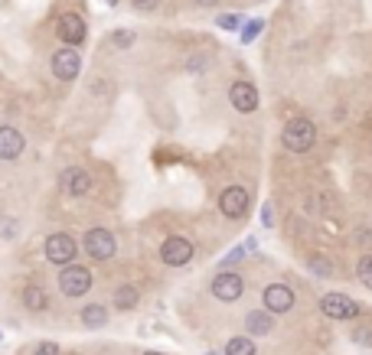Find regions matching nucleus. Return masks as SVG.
<instances>
[{"mask_svg":"<svg viewBox=\"0 0 372 355\" xmlns=\"http://www.w3.org/2000/svg\"><path fill=\"white\" fill-rule=\"evenodd\" d=\"M317 140V127H313L310 118H291L281 131V144L291 153H307Z\"/></svg>","mask_w":372,"mask_h":355,"instance_id":"1","label":"nucleus"},{"mask_svg":"<svg viewBox=\"0 0 372 355\" xmlns=\"http://www.w3.org/2000/svg\"><path fill=\"white\" fill-rule=\"evenodd\" d=\"M42 254H46V261L56 264V267H69V264H76V258H79V245L69 231H52V235L46 238V245H42Z\"/></svg>","mask_w":372,"mask_h":355,"instance_id":"2","label":"nucleus"},{"mask_svg":"<svg viewBox=\"0 0 372 355\" xmlns=\"http://www.w3.org/2000/svg\"><path fill=\"white\" fill-rule=\"evenodd\" d=\"M59 290H62V296H69V300L85 296L88 290H92V271H88L85 264H69V267H62L59 271Z\"/></svg>","mask_w":372,"mask_h":355,"instance_id":"3","label":"nucleus"},{"mask_svg":"<svg viewBox=\"0 0 372 355\" xmlns=\"http://www.w3.org/2000/svg\"><path fill=\"white\" fill-rule=\"evenodd\" d=\"M82 245H85V254H88L92 261H111L118 241H115V235H111L108 229H88Z\"/></svg>","mask_w":372,"mask_h":355,"instance_id":"4","label":"nucleus"},{"mask_svg":"<svg viewBox=\"0 0 372 355\" xmlns=\"http://www.w3.org/2000/svg\"><path fill=\"white\" fill-rule=\"evenodd\" d=\"M320 313L327 320H356L359 316V303H356L353 296L347 294H323L320 296Z\"/></svg>","mask_w":372,"mask_h":355,"instance_id":"5","label":"nucleus"},{"mask_svg":"<svg viewBox=\"0 0 372 355\" xmlns=\"http://www.w3.org/2000/svg\"><path fill=\"white\" fill-rule=\"evenodd\" d=\"M161 261L167 267H186V264L193 261V241L183 235H170L161 245Z\"/></svg>","mask_w":372,"mask_h":355,"instance_id":"6","label":"nucleus"},{"mask_svg":"<svg viewBox=\"0 0 372 355\" xmlns=\"http://www.w3.org/2000/svg\"><path fill=\"white\" fill-rule=\"evenodd\" d=\"M245 294V277L236 271H219L212 277V296L222 303H236L238 296Z\"/></svg>","mask_w":372,"mask_h":355,"instance_id":"7","label":"nucleus"},{"mask_svg":"<svg viewBox=\"0 0 372 355\" xmlns=\"http://www.w3.org/2000/svg\"><path fill=\"white\" fill-rule=\"evenodd\" d=\"M82 72V56H79L76 46H66V49L52 52V76L59 82H72V78Z\"/></svg>","mask_w":372,"mask_h":355,"instance_id":"8","label":"nucleus"},{"mask_svg":"<svg viewBox=\"0 0 372 355\" xmlns=\"http://www.w3.org/2000/svg\"><path fill=\"white\" fill-rule=\"evenodd\" d=\"M294 290L288 287V284H268L265 287V294H262V303H265V310L268 313H274V316H281V313H291L294 310Z\"/></svg>","mask_w":372,"mask_h":355,"instance_id":"9","label":"nucleus"},{"mask_svg":"<svg viewBox=\"0 0 372 355\" xmlns=\"http://www.w3.org/2000/svg\"><path fill=\"white\" fill-rule=\"evenodd\" d=\"M248 205H252V199H248V189H245V186H228V189H222V195H219V212L226 215V219H245Z\"/></svg>","mask_w":372,"mask_h":355,"instance_id":"10","label":"nucleus"},{"mask_svg":"<svg viewBox=\"0 0 372 355\" xmlns=\"http://www.w3.org/2000/svg\"><path fill=\"white\" fill-rule=\"evenodd\" d=\"M56 36H59L66 46H82L85 36H88V23H85L79 13H62L59 23H56Z\"/></svg>","mask_w":372,"mask_h":355,"instance_id":"11","label":"nucleus"},{"mask_svg":"<svg viewBox=\"0 0 372 355\" xmlns=\"http://www.w3.org/2000/svg\"><path fill=\"white\" fill-rule=\"evenodd\" d=\"M59 189L69 195V199H79L92 189V176H88V169L82 167H66L59 173Z\"/></svg>","mask_w":372,"mask_h":355,"instance_id":"12","label":"nucleus"},{"mask_svg":"<svg viewBox=\"0 0 372 355\" xmlns=\"http://www.w3.org/2000/svg\"><path fill=\"white\" fill-rule=\"evenodd\" d=\"M228 102H232V108H236L238 114H252V111H258V88H255L252 82H232Z\"/></svg>","mask_w":372,"mask_h":355,"instance_id":"13","label":"nucleus"},{"mask_svg":"<svg viewBox=\"0 0 372 355\" xmlns=\"http://www.w3.org/2000/svg\"><path fill=\"white\" fill-rule=\"evenodd\" d=\"M23 150H26V140H23V134H20L17 127H10V124L0 127V160L13 163V160L23 157Z\"/></svg>","mask_w":372,"mask_h":355,"instance_id":"14","label":"nucleus"},{"mask_svg":"<svg viewBox=\"0 0 372 355\" xmlns=\"http://www.w3.org/2000/svg\"><path fill=\"white\" fill-rule=\"evenodd\" d=\"M274 332V313L268 310H252L245 316V336H271Z\"/></svg>","mask_w":372,"mask_h":355,"instance_id":"15","label":"nucleus"},{"mask_svg":"<svg viewBox=\"0 0 372 355\" xmlns=\"http://www.w3.org/2000/svg\"><path fill=\"white\" fill-rule=\"evenodd\" d=\"M79 320H82L85 330H105L108 320H111V310L105 303H88V306H82Z\"/></svg>","mask_w":372,"mask_h":355,"instance_id":"16","label":"nucleus"},{"mask_svg":"<svg viewBox=\"0 0 372 355\" xmlns=\"http://www.w3.org/2000/svg\"><path fill=\"white\" fill-rule=\"evenodd\" d=\"M20 300H23V306L30 313H46V310H50V296H46V290H42L40 284H26Z\"/></svg>","mask_w":372,"mask_h":355,"instance_id":"17","label":"nucleus"},{"mask_svg":"<svg viewBox=\"0 0 372 355\" xmlns=\"http://www.w3.org/2000/svg\"><path fill=\"white\" fill-rule=\"evenodd\" d=\"M137 303H141V290H137L134 284H121V287L115 290V300H111V306H115L118 313H127V310H134Z\"/></svg>","mask_w":372,"mask_h":355,"instance_id":"18","label":"nucleus"},{"mask_svg":"<svg viewBox=\"0 0 372 355\" xmlns=\"http://www.w3.org/2000/svg\"><path fill=\"white\" fill-rule=\"evenodd\" d=\"M226 355H255V339L252 336H232L226 346Z\"/></svg>","mask_w":372,"mask_h":355,"instance_id":"19","label":"nucleus"},{"mask_svg":"<svg viewBox=\"0 0 372 355\" xmlns=\"http://www.w3.org/2000/svg\"><path fill=\"white\" fill-rule=\"evenodd\" d=\"M255 248H258V241H255V238H248V241H242V245H238V248H232V251H228L226 258H222V267H232V264H236V261H242L245 254H252Z\"/></svg>","mask_w":372,"mask_h":355,"instance_id":"20","label":"nucleus"},{"mask_svg":"<svg viewBox=\"0 0 372 355\" xmlns=\"http://www.w3.org/2000/svg\"><path fill=\"white\" fill-rule=\"evenodd\" d=\"M356 277L363 280V287L372 290V251L359 258V264H356Z\"/></svg>","mask_w":372,"mask_h":355,"instance_id":"21","label":"nucleus"},{"mask_svg":"<svg viewBox=\"0 0 372 355\" xmlns=\"http://www.w3.org/2000/svg\"><path fill=\"white\" fill-rule=\"evenodd\" d=\"M307 267H310V274H317V277H330L333 274V264L327 261V258H320V254L307 258Z\"/></svg>","mask_w":372,"mask_h":355,"instance_id":"22","label":"nucleus"},{"mask_svg":"<svg viewBox=\"0 0 372 355\" xmlns=\"http://www.w3.org/2000/svg\"><path fill=\"white\" fill-rule=\"evenodd\" d=\"M265 30V20H248V26H242V42L258 40V33Z\"/></svg>","mask_w":372,"mask_h":355,"instance_id":"23","label":"nucleus"},{"mask_svg":"<svg viewBox=\"0 0 372 355\" xmlns=\"http://www.w3.org/2000/svg\"><path fill=\"white\" fill-rule=\"evenodd\" d=\"M216 23H219V30H228V33H232V30H238L245 20L238 17V13H219V20H216Z\"/></svg>","mask_w":372,"mask_h":355,"instance_id":"24","label":"nucleus"},{"mask_svg":"<svg viewBox=\"0 0 372 355\" xmlns=\"http://www.w3.org/2000/svg\"><path fill=\"white\" fill-rule=\"evenodd\" d=\"M349 339H353L356 346L372 349V330H369V326H359V330H353V332H349Z\"/></svg>","mask_w":372,"mask_h":355,"instance_id":"25","label":"nucleus"},{"mask_svg":"<svg viewBox=\"0 0 372 355\" xmlns=\"http://www.w3.org/2000/svg\"><path fill=\"white\" fill-rule=\"evenodd\" d=\"M111 42H115L118 49H131V46H134V33H131V30H118V33H111Z\"/></svg>","mask_w":372,"mask_h":355,"instance_id":"26","label":"nucleus"},{"mask_svg":"<svg viewBox=\"0 0 372 355\" xmlns=\"http://www.w3.org/2000/svg\"><path fill=\"white\" fill-rule=\"evenodd\" d=\"M131 7H134L137 13H153V10L161 7V0H131Z\"/></svg>","mask_w":372,"mask_h":355,"instance_id":"27","label":"nucleus"},{"mask_svg":"<svg viewBox=\"0 0 372 355\" xmlns=\"http://www.w3.org/2000/svg\"><path fill=\"white\" fill-rule=\"evenodd\" d=\"M206 66H209V59H206V56H193V59L186 62V72H190V76H196V72H203Z\"/></svg>","mask_w":372,"mask_h":355,"instance_id":"28","label":"nucleus"},{"mask_svg":"<svg viewBox=\"0 0 372 355\" xmlns=\"http://www.w3.org/2000/svg\"><path fill=\"white\" fill-rule=\"evenodd\" d=\"M33 355H62V352H59L56 342H40V346L33 349Z\"/></svg>","mask_w":372,"mask_h":355,"instance_id":"29","label":"nucleus"},{"mask_svg":"<svg viewBox=\"0 0 372 355\" xmlns=\"http://www.w3.org/2000/svg\"><path fill=\"white\" fill-rule=\"evenodd\" d=\"M262 225H265V229H271V225H274V212H271V203L262 205Z\"/></svg>","mask_w":372,"mask_h":355,"instance_id":"30","label":"nucleus"},{"mask_svg":"<svg viewBox=\"0 0 372 355\" xmlns=\"http://www.w3.org/2000/svg\"><path fill=\"white\" fill-rule=\"evenodd\" d=\"M196 4H199V7H216L219 0H196Z\"/></svg>","mask_w":372,"mask_h":355,"instance_id":"31","label":"nucleus"},{"mask_svg":"<svg viewBox=\"0 0 372 355\" xmlns=\"http://www.w3.org/2000/svg\"><path fill=\"white\" fill-rule=\"evenodd\" d=\"M105 4H108V7H118V0H105Z\"/></svg>","mask_w":372,"mask_h":355,"instance_id":"32","label":"nucleus"},{"mask_svg":"<svg viewBox=\"0 0 372 355\" xmlns=\"http://www.w3.org/2000/svg\"><path fill=\"white\" fill-rule=\"evenodd\" d=\"M144 355H163V352H144Z\"/></svg>","mask_w":372,"mask_h":355,"instance_id":"33","label":"nucleus"},{"mask_svg":"<svg viewBox=\"0 0 372 355\" xmlns=\"http://www.w3.org/2000/svg\"><path fill=\"white\" fill-rule=\"evenodd\" d=\"M0 339H4V332H0Z\"/></svg>","mask_w":372,"mask_h":355,"instance_id":"34","label":"nucleus"}]
</instances>
